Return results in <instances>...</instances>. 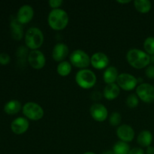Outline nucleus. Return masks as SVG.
<instances>
[{"label":"nucleus","instance_id":"9d476101","mask_svg":"<svg viewBox=\"0 0 154 154\" xmlns=\"http://www.w3.org/2000/svg\"><path fill=\"white\" fill-rule=\"evenodd\" d=\"M90 113L93 120L97 122H104L108 118V109L102 104H93L90 108Z\"/></svg>","mask_w":154,"mask_h":154},{"label":"nucleus","instance_id":"6ab92c4d","mask_svg":"<svg viewBox=\"0 0 154 154\" xmlns=\"http://www.w3.org/2000/svg\"><path fill=\"white\" fill-rule=\"evenodd\" d=\"M22 108L21 103L17 100H11L4 106V111L9 115H14L19 112Z\"/></svg>","mask_w":154,"mask_h":154},{"label":"nucleus","instance_id":"a211bd4d","mask_svg":"<svg viewBox=\"0 0 154 154\" xmlns=\"http://www.w3.org/2000/svg\"><path fill=\"white\" fill-rule=\"evenodd\" d=\"M153 141V135L148 130H143L138 134L137 138V142L141 147H150Z\"/></svg>","mask_w":154,"mask_h":154},{"label":"nucleus","instance_id":"bb28decb","mask_svg":"<svg viewBox=\"0 0 154 154\" xmlns=\"http://www.w3.org/2000/svg\"><path fill=\"white\" fill-rule=\"evenodd\" d=\"M10 56L6 53H1L0 54V64L7 65L10 63Z\"/></svg>","mask_w":154,"mask_h":154},{"label":"nucleus","instance_id":"ddd939ff","mask_svg":"<svg viewBox=\"0 0 154 154\" xmlns=\"http://www.w3.org/2000/svg\"><path fill=\"white\" fill-rule=\"evenodd\" d=\"M90 64L94 69L102 70L105 69L109 64V59L108 56L102 52L95 53L90 57Z\"/></svg>","mask_w":154,"mask_h":154},{"label":"nucleus","instance_id":"c85d7f7f","mask_svg":"<svg viewBox=\"0 0 154 154\" xmlns=\"http://www.w3.org/2000/svg\"><path fill=\"white\" fill-rule=\"evenodd\" d=\"M145 75L149 79H154V66H148L145 70Z\"/></svg>","mask_w":154,"mask_h":154},{"label":"nucleus","instance_id":"f257e3e1","mask_svg":"<svg viewBox=\"0 0 154 154\" xmlns=\"http://www.w3.org/2000/svg\"><path fill=\"white\" fill-rule=\"evenodd\" d=\"M126 60L132 68L141 69L147 67L150 63V56L145 51L137 48L129 50L126 54Z\"/></svg>","mask_w":154,"mask_h":154},{"label":"nucleus","instance_id":"6e6552de","mask_svg":"<svg viewBox=\"0 0 154 154\" xmlns=\"http://www.w3.org/2000/svg\"><path fill=\"white\" fill-rule=\"evenodd\" d=\"M138 79L134 75L128 73H121L117 79L118 87L125 91H131L137 87Z\"/></svg>","mask_w":154,"mask_h":154},{"label":"nucleus","instance_id":"b1692460","mask_svg":"<svg viewBox=\"0 0 154 154\" xmlns=\"http://www.w3.org/2000/svg\"><path fill=\"white\" fill-rule=\"evenodd\" d=\"M144 49L148 55H154V37L149 36L145 39L144 42Z\"/></svg>","mask_w":154,"mask_h":154},{"label":"nucleus","instance_id":"c756f323","mask_svg":"<svg viewBox=\"0 0 154 154\" xmlns=\"http://www.w3.org/2000/svg\"><path fill=\"white\" fill-rule=\"evenodd\" d=\"M129 154H144V151L141 147H134L131 149Z\"/></svg>","mask_w":154,"mask_h":154},{"label":"nucleus","instance_id":"9b49d317","mask_svg":"<svg viewBox=\"0 0 154 154\" xmlns=\"http://www.w3.org/2000/svg\"><path fill=\"white\" fill-rule=\"evenodd\" d=\"M34 10L29 5H23L19 8L17 14V20L20 24H26L32 20Z\"/></svg>","mask_w":154,"mask_h":154},{"label":"nucleus","instance_id":"aec40b11","mask_svg":"<svg viewBox=\"0 0 154 154\" xmlns=\"http://www.w3.org/2000/svg\"><path fill=\"white\" fill-rule=\"evenodd\" d=\"M11 35L15 40H20L23 38V26L22 24L20 23L17 20H13L11 23Z\"/></svg>","mask_w":154,"mask_h":154},{"label":"nucleus","instance_id":"f8f14e48","mask_svg":"<svg viewBox=\"0 0 154 154\" xmlns=\"http://www.w3.org/2000/svg\"><path fill=\"white\" fill-rule=\"evenodd\" d=\"M117 135L121 141L129 143L133 141L135 138V131L129 125L123 124L117 127Z\"/></svg>","mask_w":154,"mask_h":154},{"label":"nucleus","instance_id":"f03ea898","mask_svg":"<svg viewBox=\"0 0 154 154\" xmlns=\"http://www.w3.org/2000/svg\"><path fill=\"white\" fill-rule=\"evenodd\" d=\"M69 21L67 12L61 8L53 9L48 14V24L52 29L56 31L64 29L69 24Z\"/></svg>","mask_w":154,"mask_h":154},{"label":"nucleus","instance_id":"2eb2a0df","mask_svg":"<svg viewBox=\"0 0 154 154\" xmlns=\"http://www.w3.org/2000/svg\"><path fill=\"white\" fill-rule=\"evenodd\" d=\"M69 54V47L66 44L60 42V43H57L53 48L52 57L56 62L61 63V62L65 61Z\"/></svg>","mask_w":154,"mask_h":154},{"label":"nucleus","instance_id":"423d86ee","mask_svg":"<svg viewBox=\"0 0 154 154\" xmlns=\"http://www.w3.org/2000/svg\"><path fill=\"white\" fill-rule=\"evenodd\" d=\"M71 64L78 69H85L90 65V57L82 50H75L69 57Z\"/></svg>","mask_w":154,"mask_h":154},{"label":"nucleus","instance_id":"dca6fc26","mask_svg":"<svg viewBox=\"0 0 154 154\" xmlns=\"http://www.w3.org/2000/svg\"><path fill=\"white\" fill-rule=\"evenodd\" d=\"M120 93V88L116 84H107L103 90V96L107 100H114L117 99Z\"/></svg>","mask_w":154,"mask_h":154},{"label":"nucleus","instance_id":"e433bc0d","mask_svg":"<svg viewBox=\"0 0 154 154\" xmlns=\"http://www.w3.org/2000/svg\"><path fill=\"white\" fill-rule=\"evenodd\" d=\"M153 87H154V85H153Z\"/></svg>","mask_w":154,"mask_h":154},{"label":"nucleus","instance_id":"7c9ffc66","mask_svg":"<svg viewBox=\"0 0 154 154\" xmlns=\"http://www.w3.org/2000/svg\"><path fill=\"white\" fill-rule=\"evenodd\" d=\"M102 98V94L99 92L95 91L91 94V99L93 101H99Z\"/></svg>","mask_w":154,"mask_h":154},{"label":"nucleus","instance_id":"412c9836","mask_svg":"<svg viewBox=\"0 0 154 154\" xmlns=\"http://www.w3.org/2000/svg\"><path fill=\"white\" fill-rule=\"evenodd\" d=\"M134 6L141 14H147L152 8L151 2L149 0H135L134 2Z\"/></svg>","mask_w":154,"mask_h":154},{"label":"nucleus","instance_id":"1a4fd4ad","mask_svg":"<svg viewBox=\"0 0 154 154\" xmlns=\"http://www.w3.org/2000/svg\"><path fill=\"white\" fill-rule=\"evenodd\" d=\"M27 60L32 69H42L45 67L46 64V58L42 51L38 50L31 51L28 54Z\"/></svg>","mask_w":154,"mask_h":154},{"label":"nucleus","instance_id":"cd10ccee","mask_svg":"<svg viewBox=\"0 0 154 154\" xmlns=\"http://www.w3.org/2000/svg\"><path fill=\"white\" fill-rule=\"evenodd\" d=\"M63 3V0H50L48 2V4H49L50 7L52 8L53 9L60 8V7L62 6Z\"/></svg>","mask_w":154,"mask_h":154},{"label":"nucleus","instance_id":"20e7f679","mask_svg":"<svg viewBox=\"0 0 154 154\" xmlns=\"http://www.w3.org/2000/svg\"><path fill=\"white\" fill-rule=\"evenodd\" d=\"M96 75L90 69H81L75 75V81L81 88L89 90L93 88L96 84Z\"/></svg>","mask_w":154,"mask_h":154},{"label":"nucleus","instance_id":"a878e982","mask_svg":"<svg viewBox=\"0 0 154 154\" xmlns=\"http://www.w3.org/2000/svg\"><path fill=\"white\" fill-rule=\"evenodd\" d=\"M122 117L119 112H113L109 117V123L112 126H118L121 123Z\"/></svg>","mask_w":154,"mask_h":154},{"label":"nucleus","instance_id":"f704fd0d","mask_svg":"<svg viewBox=\"0 0 154 154\" xmlns=\"http://www.w3.org/2000/svg\"><path fill=\"white\" fill-rule=\"evenodd\" d=\"M150 63H154V55L150 56Z\"/></svg>","mask_w":154,"mask_h":154},{"label":"nucleus","instance_id":"c9c22d12","mask_svg":"<svg viewBox=\"0 0 154 154\" xmlns=\"http://www.w3.org/2000/svg\"><path fill=\"white\" fill-rule=\"evenodd\" d=\"M83 154H96V153H93V152H86V153H84Z\"/></svg>","mask_w":154,"mask_h":154},{"label":"nucleus","instance_id":"5701e85b","mask_svg":"<svg viewBox=\"0 0 154 154\" xmlns=\"http://www.w3.org/2000/svg\"><path fill=\"white\" fill-rule=\"evenodd\" d=\"M58 75L62 77H66L72 72V64L68 61L61 62L58 64L57 68Z\"/></svg>","mask_w":154,"mask_h":154},{"label":"nucleus","instance_id":"473e14b6","mask_svg":"<svg viewBox=\"0 0 154 154\" xmlns=\"http://www.w3.org/2000/svg\"><path fill=\"white\" fill-rule=\"evenodd\" d=\"M101 154H114V153H113L112 150H107L102 152Z\"/></svg>","mask_w":154,"mask_h":154},{"label":"nucleus","instance_id":"7ed1b4c3","mask_svg":"<svg viewBox=\"0 0 154 154\" xmlns=\"http://www.w3.org/2000/svg\"><path fill=\"white\" fill-rule=\"evenodd\" d=\"M44 39L43 32L37 27H31L25 34L26 45L32 51L38 49L43 45Z\"/></svg>","mask_w":154,"mask_h":154},{"label":"nucleus","instance_id":"f3484780","mask_svg":"<svg viewBox=\"0 0 154 154\" xmlns=\"http://www.w3.org/2000/svg\"><path fill=\"white\" fill-rule=\"evenodd\" d=\"M119 76L118 71L114 66H109L105 69L103 73V80L105 84H114Z\"/></svg>","mask_w":154,"mask_h":154},{"label":"nucleus","instance_id":"0eeeda50","mask_svg":"<svg viewBox=\"0 0 154 154\" xmlns=\"http://www.w3.org/2000/svg\"><path fill=\"white\" fill-rule=\"evenodd\" d=\"M136 95L138 99L145 103L154 101V87L148 83H141L136 87Z\"/></svg>","mask_w":154,"mask_h":154},{"label":"nucleus","instance_id":"393cba45","mask_svg":"<svg viewBox=\"0 0 154 154\" xmlns=\"http://www.w3.org/2000/svg\"><path fill=\"white\" fill-rule=\"evenodd\" d=\"M126 104L129 108H135L139 104V99L136 94H130L126 99Z\"/></svg>","mask_w":154,"mask_h":154},{"label":"nucleus","instance_id":"4468645a","mask_svg":"<svg viewBox=\"0 0 154 154\" xmlns=\"http://www.w3.org/2000/svg\"><path fill=\"white\" fill-rule=\"evenodd\" d=\"M29 127V123L28 119L20 117L14 119L11 124V131L16 135H22L28 130Z\"/></svg>","mask_w":154,"mask_h":154},{"label":"nucleus","instance_id":"4be33fe9","mask_svg":"<svg viewBox=\"0 0 154 154\" xmlns=\"http://www.w3.org/2000/svg\"><path fill=\"white\" fill-rule=\"evenodd\" d=\"M130 150L128 143L119 141L114 145L112 151L114 154H129Z\"/></svg>","mask_w":154,"mask_h":154},{"label":"nucleus","instance_id":"2f4dec72","mask_svg":"<svg viewBox=\"0 0 154 154\" xmlns=\"http://www.w3.org/2000/svg\"><path fill=\"white\" fill-rule=\"evenodd\" d=\"M146 154H154V147H147V150H146Z\"/></svg>","mask_w":154,"mask_h":154},{"label":"nucleus","instance_id":"39448f33","mask_svg":"<svg viewBox=\"0 0 154 154\" xmlns=\"http://www.w3.org/2000/svg\"><path fill=\"white\" fill-rule=\"evenodd\" d=\"M22 111L26 119L33 121H38L42 119L45 114L42 107L33 102H26L22 108Z\"/></svg>","mask_w":154,"mask_h":154},{"label":"nucleus","instance_id":"72a5a7b5","mask_svg":"<svg viewBox=\"0 0 154 154\" xmlns=\"http://www.w3.org/2000/svg\"><path fill=\"white\" fill-rule=\"evenodd\" d=\"M131 1H129V0H128V1H117V2L118 3H120V4H127V3H129Z\"/></svg>","mask_w":154,"mask_h":154}]
</instances>
